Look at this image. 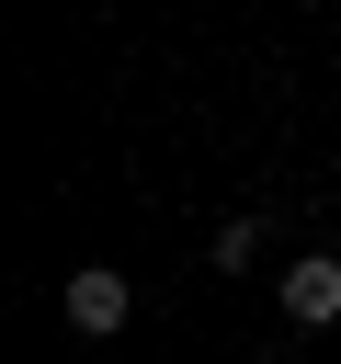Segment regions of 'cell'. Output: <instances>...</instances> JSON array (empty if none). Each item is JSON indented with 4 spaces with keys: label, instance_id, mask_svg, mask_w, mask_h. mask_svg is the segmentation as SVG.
<instances>
[{
    "label": "cell",
    "instance_id": "cell-3",
    "mask_svg": "<svg viewBox=\"0 0 341 364\" xmlns=\"http://www.w3.org/2000/svg\"><path fill=\"white\" fill-rule=\"evenodd\" d=\"M261 250H273V228H261V216H216V239H205V262H216V273H250Z\"/></svg>",
    "mask_w": 341,
    "mask_h": 364
},
{
    "label": "cell",
    "instance_id": "cell-2",
    "mask_svg": "<svg viewBox=\"0 0 341 364\" xmlns=\"http://www.w3.org/2000/svg\"><path fill=\"white\" fill-rule=\"evenodd\" d=\"M125 318H136V284H125L114 262H80V273H68V330H80V341H114Z\"/></svg>",
    "mask_w": 341,
    "mask_h": 364
},
{
    "label": "cell",
    "instance_id": "cell-1",
    "mask_svg": "<svg viewBox=\"0 0 341 364\" xmlns=\"http://www.w3.org/2000/svg\"><path fill=\"white\" fill-rule=\"evenodd\" d=\"M273 307H284L296 330H330V318H341V250H296V262L273 273Z\"/></svg>",
    "mask_w": 341,
    "mask_h": 364
}]
</instances>
